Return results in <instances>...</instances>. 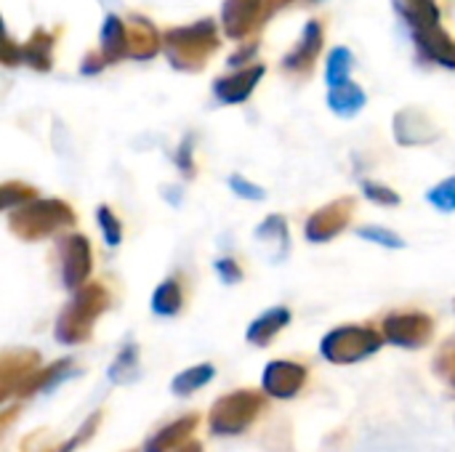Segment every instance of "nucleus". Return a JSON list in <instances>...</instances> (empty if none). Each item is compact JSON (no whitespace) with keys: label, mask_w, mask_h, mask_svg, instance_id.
<instances>
[{"label":"nucleus","mask_w":455,"mask_h":452,"mask_svg":"<svg viewBox=\"0 0 455 452\" xmlns=\"http://www.w3.org/2000/svg\"><path fill=\"white\" fill-rule=\"evenodd\" d=\"M109 298L104 293L101 285H88L85 290H80L69 306L59 314L56 322V341L61 344H83L91 338V328L96 322V317L107 309Z\"/></svg>","instance_id":"obj_1"},{"label":"nucleus","mask_w":455,"mask_h":452,"mask_svg":"<svg viewBox=\"0 0 455 452\" xmlns=\"http://www.w3.org/2000/svg\"><path fill=\"white\" fill-rule=\"evenodd\" d=\"M165 48H168V59L179 67V69H200V64L205 61V56L211 51H216V27L213 21H197L189 27H179L171 29L165 35Z\"/></svg>","instance_id":"obj_2"},{"label":"nucleus","mask_w":455,"mask_h":452,"mask_svg":"<svg viewBox=\"0 0 455 452\" xmlns=\"http://www.w3.org/2000/svg\"><path fill=\"white\" fill-rule=\"evenodd\" d=\"M264 408H267V400L251 389L227 394L211 408V432L219 437L243 434L264 413Z\"/></svg>","instance_id":"obj_3"},{"label":"nucleus","mask_w":455,"mask_h":452,"mask_svg":"<svg viewBox=\"0 0 455 452\" xmlns=\"http://www.w3.org/2000/svg\"><path fill=\"white\" fill-rule=\"evenodd\" d=\"M384 344V336L376 333L373 328H360V325H347V328H336L331 330L323 344L320 352L328 362L336 365H352L360 362L371 354H376Z\"/></svg>","instance_id":"obj_4"},{"label":"nucleus","mask_w":455,"mask_h":452,"mask_svg":"<svg viewBox=\"0 0 455 452\" xmlns=\"http://www.w3.org/2000/svg\"><path fill=\"white\" fill-rule=\"evenodd\" d=\"M75 216L69 205L59 200H32L24 208H19L16 216H11V229L19 232L24 240H37L43 234H51L67 224H72Z\"/></svg>","instance_id":"obj_5"},{"label":"nucleus","mask_w":455,"mask_h":452,"mask_svg":"<svg viewBox=\"0 0 455 452\" xmlns=\"http://www.w3.org/2000/svg\"><path fill=\"white\" fill-rule=\"evenodd\" d=\"M435 333V322L427 314H392L384 322V338L395 346H405V349H421L424 344H429Z\"/></svg>","instance_id":"obj_6"},{"label":"nucleus","mask_w":455,"mask_h":452,"mask_svg":"<svg viewBox=\"0 0 455 452\" xmlns=\"http://www.w3.org/2000/svg\"><path fill=\"white\" fill-rule=\"evenodd\" d=\"M91 274V245L80 234H69L61 242V280L69 290L80 288Z\"/></svg>","instance_id":"obj_7"},{"label":"nucleus","mask_w":455,"mask_h":452,"mask_svg":"<svg viewBox=\"0 0 455 452\" xmlns=\"http://www.w3.org/2000/svg\"><path fill=\"white\" fill-rule=\"evenodd\" d=\"M307 384V368L299 362H269L264 370V392L277 397V400H291L296 397Z\"/></svg>","instance_id":"obj_8"},{"label":"nucleus","mask_w":455,"mask_h":452,"mask_svg":"<svg viewBox=\"0 0 455 452\" xmlns=\"http://www.w3.org/2000/svg\"><path fill=\"white\" fill-rule=\"evenodd\" d=\"M267 5H269V0H227L224 13H221L227 35L229 37L248 35L256 27V21L264 16Z\"/></svg>","instance_id":"obj_9"},{"label":"nucleus","mask_w":455,"mask_h":452,"mask_svg":"<svg viewBox=\"0 0 455 452\" xmlns=\"http://www.w3.org/2000/svg\"><path fill=\"white\" fill-rule=\"evenodd\" d=\"M349 216H352V202L349 200H341V202H331L328 208L317 210L309 224H307V237L312 242H325L331 240L333 234H339L347 224H349Z\"/></svg>","instance_id":"obj_10"},{"label":"nucleus","mask_w":455,"mask_h":452,"mask_svg":"<svg viewBox=\"0 0 455 452\" xmlns=\"http://www.w3.org/2000/svg\"><path fill=\"white\" fill-rule=\"evenodd\" d=\"M261 77H264V67L256 64V67H248V69L235 72L232 77L216 80L213 91H216V96H219L224 104H240V101H245V99L253 93V88L259 85Z\"/></svg>","instance_id":"obj_11"},{"label":"nucleus","mask_w":455,"mask_h":452,"mask_svg":"<svg viewBox=\"0 0 455 452\" xmlns=\"http://www.w3.org/2000/svg\"><path fill=\"white\" fill-rule=\"evenodd\" d=\"M413 35L419 40V45L424 48V53L445 67H455V43L443 32L440 21H429L421 27H413Z\"/></svg>","instance_id":"obj_12"},{"label":"nucleus","mask_w":455,"mask_h":452,"mask_svg":"<svg viewBox=\"0 0 455 452\" xmlns=\"http://www.w3.org/2000/svg\"><path fill=\"white\" fill-rule=\"evenodd\" d=\"M197 416L192 413V416H184L181 421H176V424H171V426H165L163 432H157L149 442H147V448L144 452H171V450H179L192 434H195V429H197Z\"/></svg>","instance_id":"obj_13"},{"label":"nucleus","mask_w":455,"mask_h":452,"mask_svg":"<svg viewBox=\"0 0 455 452\" xmlns=\"http://www.w3.org/2000/svg\"><path fill=\"white\" fill-rule=\"evenodd\" d=\"M37 368V354L35 352H19V354H8L3 360V397L8 400L11 394H16V389L27 381V376H32Z\"/></svg>","instance_id":"obj_14"},{"label":"nucleus","mask_w":455,"mask_h":452,"mask_svg":"<svg viewBox=\"0 0 455 452\" xmlns=\"http://www.w3.org/2000/svg\"><path fill=\"white\" fill-rule=\"evenodd\" d=\"M397 141L400 144H427L437 136V131L429 125V120L419 112H403L395 120Z\"/></svg>","instance_id":"obj_15"},{"label":"nucleus","mask_w":455,"mask_h":452,"mask_svg":"<svg viewBox=\"0 0 455 452\" xmlns=\"http://www.w3.org/2000/svg\"><path fill=\"white\" fill-rule=\"evenodd\" d=\"M288 322H291V312L285 306L269 309L259 320H253V325L248 328V341L256 344V346H267Z\"/></svg>","instance_id":"obj_16"},{"label":"nucleus","mask_w":455,"mask_h":452,"mask_svg":"<svg viewBox=\"0 0 455 452\" xmlns=\"http://www.w3.org/2000/svg\"><path fill=\"white\" fill-rule=\"evenodd\" d=\"M368 96L360 85H355L352 80L341 83V85H333L331 93H328V104L336 115H344V117H352L357 115L363 107H365Z\"/></svg>","instance_id":"obj_17"},{"label":"nucleus","mask_w":455,"mask_h":452,"mask_svg":"<svg viewBox=\"0 0 455 452\" xmlns=\"http://www.w3.org/2000/svg\"><path fill=\"white\" fill-rule=\"evenodd\" d=\"M101 48H104V61H115L128 53V27L117 16H107L101 27Z\"/></svg>","instance_id":"obj_18"},{"label":"nucleus","mask_w":455,"mask_h":452,"mask_svg":"<svg viewBox=\"0 0 455 452\" xmlns=\"http://www.w3.org/2000/svg\"><path fill=\"white\" fill-rule=\"evenodd\" d=\"M320 45H323V27H320V21H309L307 29H304L301 45L285 59V67L288 69H301V67L312 64L315 56L320 53Z\"/></svg>","instance_id":"obj_19"},{"label":"nucleus","mask_w":455,"mask_h":452,"mask_svg":"<svg viewBox=\"0 0 455 452\" xmlns=\"http://www.w3.org/2000/svg\"><path fill=\"white\" fill-rule=\"evenodd\" d=\"M155 45H157V35H155L149 21L141 19V24H131L128 27V56L149 59L155 53Z\"/></svg>","instance_id":"obj_20"},{"label":"nucleus","mask_w":455,"mask_h":452,"mask_svg":"<svg viewBox=\"0 0 455 452\" xmlns=\"http://www.w3.org/2000/svg\"><path fill=\"white\" fill-rule=\"evenodd\" d=\"M181 304H184V296H181V288H179L176 280H165V282L155 290V296H152V312L160 314V317H173V314H179Z\"/></svg>","instance_id":"obj_21"},{"label":"nucleus","mask_w":455,"mask_h":452,"mask_svg":"<svg viewBox=\"0 0 455 452\" xmlns=\"http://www.w3.org/2000/svg\"><path fill=\"white\" fill-rule=\"evenodd\" d=\"M51 43H53L51 35L35 32V37L24 48H19V59H24L35 69H48L51 67Z\"/></svg>","instance_id":"obj_22"},{"label":"nucleus","mask_w":455,"mask_h":452,"mask_svg":"<svg viewBox=\"0 0 455 452\" xmlns=\"http://www.w3.org/2000/svg\"><path fill=\"white\" fill-rule=\"evenodd\" d=\"M213 376H216L213 365H197V368H192V370H184V373H179V376L173 378L171 389H173L179 397H187V394H192V392L203 389V386H205V384H208Z\"/></svg>","instance_id":"obj_23"},{"label":"nucleus","mask_w":455,"mask_h":452,"mask_svg":"<svg viewBox=\"0 0 455 452\" xmlns=\"http://www.w3.org/2000/svg\"><path fill=\"white\" fill-rule=\"evenodd\" d=\"M136 373H139V349L131 344L117 354L115 365L109 368V381L112 384H128L136 378Z\"/></svg>","instance_id":"obj_24"},{"label":"nucleus","mask_w":455,"mask_h":452,"mask_svg":"<svg viewBox=\"0 0 455 452\" xmlns=\"http://www.w3.org/2000/svg\"><path fill=\"white\" fill-rule=\"evenodd\" d=\"M352 64H355V56L349 48H336L331 56H328V69H325V77H328V85H341L349 80L352 75Z\"/></svg>","instance_id":"obj_25"},{"label":"nucleus","mask_w":455,"mask_h":452,"mask_svg":"<svg viewBox=\"0 0 455 452\" xmlns=\"http://www.w3.org/2000/svg\"><path fill=\"white\" fill-rule=\"evenodd\" d=\"M429 202L443 210V213H453L455 210V176L453 178H445L443 184H437L435 189H429Z\"/></svg>","instance_id":"obj_26"},{"label":"nucleus","mask_w":455,"mask_h":452,"mask_svg":"<svg viewBox=\"0 0 455 452\" xmlns=\"http://www.w3.org/2000/svg\"><path fill=\"white\" fill-rule=\"evenodd\" d=\"M357 234H360V237H365V240H371V242H379V245H384V248H395V250L405 248V240H403L400 234H395L392 229H381V226H363Z\"/></svg>","instance_id":"obj_27"},{"label":"nucleus","mask_w":455,"mask_h":452,"mask_svg":"<svg viewBox=\"0 0 455 452\" xmlns=\"http://www.w3.org/2000/svg\"><path fill=\"white\" fill-rule=\"evenodd\" d=\"M96 213H99V226H101V232H104V240H107L109 245H120L123 226H120V221L115 218V213H112L109 208H104V205H101Z\"/></svg>","instance_id":"obj_28"},{"label":"nucleus","mask_w":455,"mask_h":452,"mask_svg":"<svg viewBox=\"0 0 455 452\" xmlns=\"http://www.w3.org/2000/svg\"><path fill=\"white\" fill-rule=\"evenodd\" d=\"M435 370H437L451 386H455V341L453 344H448V346H443V352H440V357H437V362H435Z\"/></svg>","instance_id":"obj_29"},{"label":"nucleus","mask_w":455,"mask_h":452,"mask_svg":"<svg viewBox=\"0 0 455 452\" xmlns=\"http://www.w3.org/2000/svg\"><path fill=\"white\" fill-rule=\"evenodd\" d=\"M363 192L368 200L379 202V205H397L400 202V194H395L389 186H381V184H373V181H363Z\"/></svg>","instance_id":"obj_30"},{"label":"nucleus","mask_w":455,"mask_h":452,"mask_svg":"<svg viewBox=\"0 0 455 452\" xmlns=\"http://www.w3.org/2000/svg\"><path fill=\"white\" fill-rule=\"evenodd\" d=\"M229 186L235 189V194H240V197H245V200H264V189L256 186V184H251L248 178H243V176H237V173L229 178Z\"/></svg>","instance_id":"obj_31"},{"label":"nucleus","mask_w":455,"mask_h":452,"mask_svg":"<svg viewBox=\"0 0 455 452\" xmlns=\"http://www.w3.org/2000/svg\"><path fill=\"white\" fill-rule=\"evenodd\" d=\"M213 269L219 272V277H221L227 285H232V282H240V280H243V269L235 264V258H219V261L213 264Z\"/></svg>","instance_id":"obj_32"},{"label":"nucleus","mask_w":455,"mask_h":452,"mask_svg":"<svg viewBox=\"0 0 455 452\" xmlns=\"http://www.w3.org/2000/svg\"><path fill=\"white\" fill-rule=\"evenodd\" d=\"M176 452H203V445L200 442H184Z\"/></svg>","instance_id":"obj_33"},{"label":"nucleus","mask_w":455,"mask_h":452,"mask_svg":"<svg viewBox=\"0 0 455 452\" xmlns=\"http://www.w3.org/2000/svg\"><path fill=\"white\" fill-rule=\"evenodd\" d=\"M131 452H133V450H131Z\"/></svg>","instance_id":"obj_34"}]
</instances>
